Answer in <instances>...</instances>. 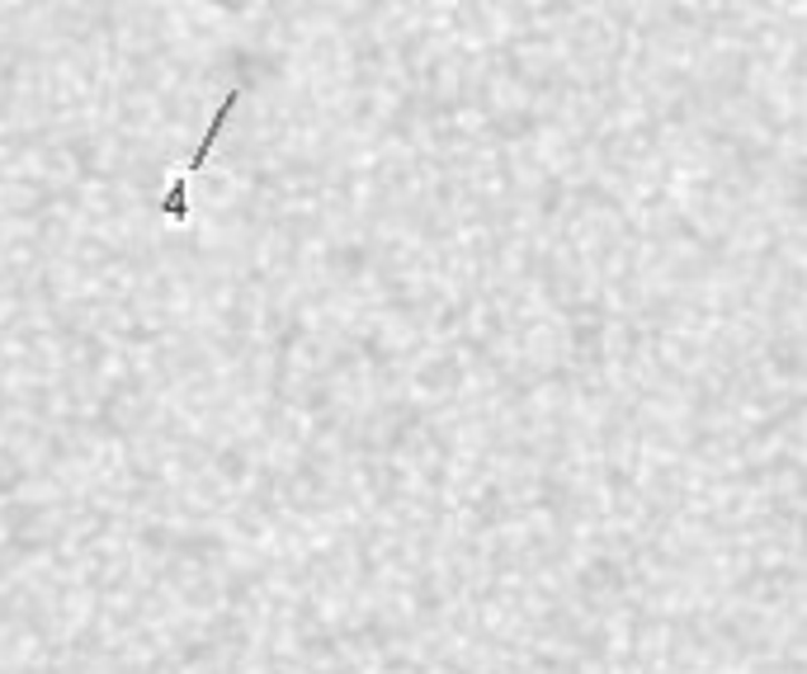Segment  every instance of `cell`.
<instances>
[{
    "label": "cell",
    "instance_id": "obj_1",
    "mask_svg": "<svg viewBox=\"0 0 807 674\" xmlns=\"http://www.w3.org/2000/svg\"><path fill=\"white\" fill-rule=\"evenodd\" d=\"M236 105H242V90H227V99H223V105H218V113H213V123H208V132H204V142H199V151H194V156H189V166L180 170V180H189V175H194V170H204V161H208V156H213V142H218V137H223V128H227V113H232Z\"/></svg>",
    "mask_w": 807,
    "mask_h": 674
}]
</instances>
